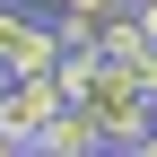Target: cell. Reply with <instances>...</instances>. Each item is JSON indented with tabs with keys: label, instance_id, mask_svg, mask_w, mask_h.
<instances>
[{
	"label": "cell",
	"instance_id": "6da1fadb",
	"mask_svg": "<svg viewBox=\"0 0 157 157\" xmlns=\"http://www.w3.org/2000/svg\"><path fill=\"white\" fill-rule=\"evenodd\" d=\"M96 122H105V148H148V131H157V96L131 78L122 61H105V78H96Z\"/></svg>",
	"mask_w": 157,
	"mask_h": 157
},
{
	"label": "cell",
	"instance_id": "7a4b0ae2",
	"mask_svg": "<svg viewBox=\"0 0 157 157\" xmlns=\"http://www.w3.org/2000/svg\"><path fill=\"white\" fill-rule=\"evenodd\" d=\"M70 96H61V70H26V78H9V96H0V131H9V148H35V131L61 113Z\"/></svg>",
	"mask_w": 157,
	"mask_h": 157
},
{
	"label": "cell",
	"instance_id": "3957f363",
	"mask_svg": "<svg viewBox=\"0 0 157 157\" xmlns=\"http://www.w3.org/2000/svg\"><path fill=\"white\" fill-rule=\"evenodd\" d=\"M35 148H44V157H96V148H105V122H96V105H61L44 131H35Z\"/></svg>",
	"mask_w": 157,
	"mask_h": 157
},
{
	"label": "cell",
	"instance_id": "277c9868",
	"mask_svg": "<svg viewBox=\"0 0 157 157\" xmlns=\"http://www.w3.org/2000/svg\"><path fill=\"white\" fill-rule=\"evenodd\" d=\"M96 78H105V44H70V52H61V96H70V105H87Z\"/></svg>",
	"mask_w": 157,
	"mask_h": 157
},
{
	"label": "cell",
	"instance_id": "5b68a950",
	"mask_svg": "<svg viewBox=\"0 0 157 157\" xmlns=\"http://www.w3.org/2000/svg\"><path fill=\"white\" fill-rule=\"evenodd\" d=\"M122 70H131V78H140V87L157 96V35H140V52H131V61H122Z\"/></svg>",
	"mask_w": 157,
	"mask_h": 157
},
{
	"label": "cell",
	"instance_id": "8992f818",
	"mask_svg": "<svg viewBox=\"0 0 157 157\" xmlns=\"http://www.w3.org/2000/svg\"><path fill=\"white\" fill-rule=\"evenodd\" d=\"M131 9H140V26H148V35H157V0H131Z\"/></svg>",
	"mask_w": 157,
	"mask_h": 157
},
{
	"label": "cell",
	"instance_id": "52a82bcc",
	"mask_svg": "<svg viewBox=\"0 0 157 157\" xmlns=\"http://www.w3.org/2000/svg\"><path fill=\"white\" fill-rule=\"evenodd\" d=\"M148 157H157V131H148Z\"/></svg>",
	"mask_w": 157,
	"mask_h": 157
}]
</instances>
